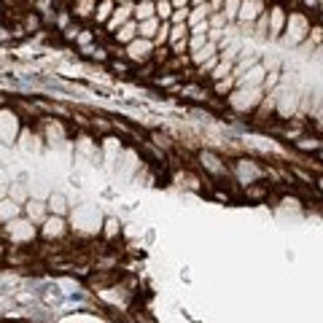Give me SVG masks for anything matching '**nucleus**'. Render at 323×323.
Listing matches in <instances>:
<instances>
[{
	"label": "nucleus",
	"mask_w": 323,
	"mask_h": 323,
	"mask_svg": "<svg viewBox=\"0 0 323 323\" xmlns=\"http://www.w3.org/2000/svg\"><path fill=\"white\" fill-rule=\"evenodd\" d=\"M175 3H178V6H186V3H188V0H175Z\"/></svg>",
	"instance_id": "obj_5"
},
{
	"label": "nucleus",
	"mask_w": 323,
	"mask_h": 323,
	"mask_svg": "<svg viewBox=\"0 0 323 323\" xmlns=\"http://www.w3.org/2000/svg\"><path fill=\"white\" fill-rule=\"evenodd\" d=\"M156 9H159V17L162 19H170L172 17V6L167 3V0H159V6H156Z\"/></svg>",
	"instance_id": "obj_2"
},
{
	"label": "nucleus",
	"mask_w": 323,
	"mask_h": 323,
	"mask_svg": "<svg viewBox=\"0 0 323 323\" xmlns=\"http://www.w3.org/2000/svg\"><path fill=\"white\" fill-rule=\"evenodd\" d=\"M151 9H154L151 3H140V6H138V19H146L148 14H151Z\"/></svg>",
	"instance_id": "obj_3"
},
{
	"label": "nucleus",
	"mask_w": 323,
	"mask_h": 323,
	"mask_svg": "<svg viewBox=\"0 0 323 323\" xmlns=\"http://www.w3.org/2000/svg\"><path fill=\"white\" fill-rule=\"evenodd\" d=\"M22 27H25V33H38L41 30V17L35 11H22Z\"/></svg>",
	"instance_id": "obj_1"
},
{
	"label": "nucleus",
	"mask_w": 323,
	"mask_h": 323,
	"mask_svg": "<svg viewBox=\"0 0 323 323\" xmlns=\"http://www.w3.org/2000/svg\"><path fill=\"white\" fill-rule=\"evenodd\" d=\"M111 68H113V70H119V73H130V65H127V62H121V59H113V62H111Z\"/></svg>",
	"instance_id": "obj_4"
},
{
	"label": "nucleus",
	"mask_w": 323,
	"mask_h": 323,
	"mask_svg": "<svg viewBox=\"0 0 323 323\" xmlns=\"http://www.w3.org/2000/svg\"><path fill=\"white\" fill-rule=\"evenodd\" d=\"M3 250H6V245H3V242H0V256H3Z\"/></svg>",
	"instance_id": "obj_6"
},
{
	"label": "nucleus",
	"mask_w": 323,
	"mask_h": 323,
	"mask_svg": "<svg viewBox=\"0 0 323 323\" xmlns=\"http://www.w3.org/2000/svg\"><path fill=\"white\" fill-rule=\"evenodd\" d=\"M205 3V0H194V6H202Z\"/></svg>",
	"instance_id": "obj_7"
}]
</instances>
